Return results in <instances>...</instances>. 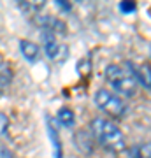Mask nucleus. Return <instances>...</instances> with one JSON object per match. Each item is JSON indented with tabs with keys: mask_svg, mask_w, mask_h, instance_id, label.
<instances>
[{
	"mask_svg": "<svg viewBox=\"0 0 151 158\" xmlns=\"http://www.w3.org/2000/svg\"><path fill=\"white\" fill-rule=\"evenodd\" d=\"M90 130L95 137V141L102 148L111 153H121L127 149V139L123 132L118 128V125L106 118H93L90 123Z\"/></svg>",
	"mask_w": 151,
	"mask_h": 158,
	"instance_id": "1",
	"label": "nucleus"
},
{
	"mask_svg": "<svg viewBox=\"0 0 151 158\" xmlns=\"http://www.w3.org/2000/svg\"><path fill=\"white\" fill-rule=\"evenodd\" d=\"M106 79L107 83L121 95L132 97L137 91V79H135L134 72L127 67H121V65H116V63L107 65Z\"/></svg>",
	"mask_w": 151,
	"mask_h": 158,
	"instance_id": "2",
	"label": "nucleus"
},
{
	"mask_svg": "<svg viewBox=\"0 0 151 158\" xmlns=\"http://www.w3.org/2000/svg\"><path fill=\"white\" fill-rule=\"evenodd\" d=\"M93 100H95L97 107L100 109L102 113L109 114L112 118H121L127 113V104L109 90H104V88L99 90L93 97Z\"/></svg>",
	"mask_w": 151,
	"mask_h": 158,
	"instance_id": "3",
	"label": "nucleus"
},
{
	"mask_svg": "<svg viewBox=\"0 0 151 158\" xmlns=\"http://www.w3.org/2000/svg\"><path fill=\"white\" fill-rule=\"evenodd\" d=\"M42 40H44V51L48 58H51L53 62H65L69 56V48L65 44H62L60 40L55 39L53 34H44L42 35Z\"/></svg>",
	"mask_w": 151,
	"mask_h": 158,
	"instance_id": "4",
	"label": "nucleus"
},
{
	"mask_svg": "<svg viewBox=\"0 0 151 158\" xmlns=\"http://www.w3.org/2000/svg\"><path fill=\"white\" fill-rule=\"evenodd\" d=\"M128 67L134 72L137 83L151 90V63H128Z\"/></svg>",
	"mask_w": 151,
	"mask_h": 158,
	"instance_id": "5",
	"label": "nucleus"
},
{
	"mask_svg": "<svg viewBox=\"0 0 151 158\" xmlns=\"http://www.w3.org/2000/svg\"><path fill=\"white\" fill-rule=\"evenodd\" d=\"M19 49H21V55L27 58L28 62H37L39 60V48L37 44L30 42V40H19Z\"/></svg>",
	"mask_w": 151,
	"mask_h": 158,
	"instance_id": "6",
	"label": "nucleus"
},
{
	"mask_svg": "<svg viewBox=\"0 0 151 158\" xmlns=\"http://www.w3.org/2000/svg\"><path fill=\"white\" fill-rule=\"evenodd\" d=\"M132 158H151V142H139L130 149Z\"/></svg>",
	"mask_w": 151,
	"mask_h": 158,
	"instance_id": "7",
	"label": "nucleus"
},
{
	"mask_svg": "<svg viewBox=\"0 0 151 158\" xmlns=\"http://www.w3.org/2000/svg\"><path fill=\"white\" fill-rule=\"evenodd\" d=\"M11 79H12L11 67L6 65V63H0V95L4 93V90L7 88V85L11 83Z\"/></svg>",
	"mask_w": 151,
	"mask_h": 158,
	"instance_id": "8",
	"label": "nucleus"
},
{
	"mask_svg": "<svg viewBox=\"0 0 151 158\" xmlns=\"http://www.w3.org/2000/svg\"><path fill=\"white\" fill-rule=\"evenodd\" d=\"M58 121L65 127H72L74 125V113L69 107H63L58 111Z\"/></svg>",
	"mask_w": 151,
	"mask_h": 158,
	"instance_id": "9",
	"label": "nucleus"
},
{
	"mask_svg": "<svg viewBox=\"0 0 151 158\" xmlns=\"http://www.w3.org/2000/svg\"><path fill=\"white\" fill-rule=\"evenodd\" d=\"M7 125H9V119L4 113H0V135H4L7 130Z\"/></svg>",
	"mask_w": 151,
	"mask_h": 158,
	"instance_id": "10",
	"label": "nucleus"
},
{
	"mask_svg": "<svg viewBox=\"0 0 151 158\" xmlns=\"http://www.w3.org/2000/svg\"><path fill=\"white\" fill-rule=\"evenodd\" d=\"M0 158H14V153L6 146H0Z\"/></svg>",
	"mask_w": 151,
	"mask_h": 158,
	"instance_id": "11",
	"label": "nucleus"
},
{
	"mask_svg": "<svg viewBox=\"0 0 151 158\" xmlns=\"http://www.w3.org/2000/svg\"><path fill=\"white\" fill-rule=\"evenodd\" d=\"M120 9L123 12H132L135 9V4H132V2H121L120 4Z\"/></svg>",
	"mask_w": 151,
	"mask_h": 158,
	"instance_id": "12",
	"label": "nucleus"
}]
</instances>
